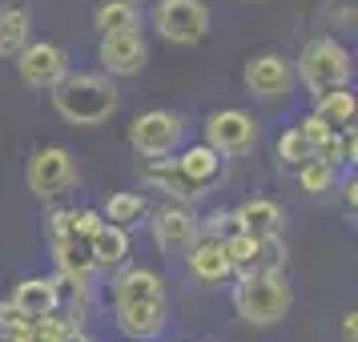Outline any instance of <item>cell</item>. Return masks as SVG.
I'll return each instance as SVG.
<instances>
[{"label":"cell","mask_w":358,"mask_h":342,"mask_svg":"<svg viewBox=\"0 0 358 342\" xmlns=\"http://www.w3.org/2000/svg\"><path fill=\"white\" fill-rule=\"evenodd\" d=\"M178 165H181V173L194 178L197 185H210V181L217 178V169H222V153L210 149V145H189L178 157Z\"/></svg>","instance_id":"obj_21"},{"label":"cell","mask_w":358,"mask_h":342,"mask_svg":"<svg viewBox=\"0 0 358 342\" xmlns=\"http://www.w3.org/2000/svg\"><path fill=\"white\" fill-rule=\"evenodd\" d=\"M290 81H294V65L278 52H266V57H254L245 65V89L262 101H278L290 93Z\"/></svg>","instance_id":"obj_9"},{"label":"cell","mask_w":358,"mask_h":342,"mask_svg":"<svg viewBox=\"0 0 358 342\" xmlns=\"http://www.w3.org/2000/svg\"><path fill=\"white\" fill-rule=\"evenodd\" d=\"M145 181L149 185H157V190H165L169 197H178V201H197V197L206 194L194 178L181 173L178 162H165V157H153V165L145 169Z\"/></svg>","instance_id":"obj_14"},{"label":"cell","mask_w":358,"mask_h":342,"mask_svg":"<svg viewBox=\"0 0 358 342\" xmlns=\"http://www.w3.org/2000/svg\"><path fill=\"white\" fill-rule=\"evenodd\" d=\"M294 306V294L286 286V278L282 270L274 274H245L238 278V286H234V310H238V318H245L250 326H274L282 322Z\"/></svg>","instance_id":"obj_2"},{"label":"cell","mask_w":358,"mask_h":342,"mask_svg":"<svg viewBox=\"0 0 358 342\" xmlns=\"http://www.w3.org/2000/svg\"><path fill=\"white\" fill-rule=\"evenodd\" d=\"M101 222H105V218H101L97 210H77V213H73V234H81V238H93V234L101 229Z\"/></svg>","instance_id":"obj_30"},{"label":"cell","mask_w":358,"mask_h":342,"mask_svg":"<svg viewBox=\"0 0 358 342\" xmlns=\"http://www.w3.org/2000/svg\"><path fill=\"white\" fill-rule=\"evenodd\" d=\"M93 245V262L97 266H121V262L129 258V229L125 226H113V222H101V229L89 238Z\"/></svg>","instance_id":"obj_17"},{"label":"cell","mask_w":358,"mask_h":342,"mask_svg":"<svg viewBox=\"0 0 358 342\" xmlns=\"http://www.w3.org/2000/svg\"><path fill=\"white\" fill-rule=\"evenodd\" d=\"M338 157H342V162H355V157H358V133H355V125L338 129Z\"/></svg>","instance_id":"obj_32"},{"label":"cell","mask_w":358,"mask_h":342,"mask_svg":"<svg viewBox=\"0 0 358 342\" xmlns=\"http://www.w3.org/2000/svg\"><path fill=\"white\" fill-rule=\"evenodd\" d=\"M52 109L77 129L105 125L117 109V85L105 73H65L52 85Z\"/></svg>","instance_id":"obj_1"},{"label":"cell","mask_w":358,"mask_h":342,"mask_svg":"<svg viewBox=\"0 0 358 342\" xmlns=\"http://www.w3.org/2000/svg\"><path fill=\"white\" fill-rule=\"evenodd\" d=\"M298 185L306 190L310 197H322L330 185H334V165H326V162H302L298 165Z\"/></svg>","instance_id":"obj_27"},{"label":"cell","mask_w":358,"mask_h":342,"mask_svg":"<svg viewBox=\"0 0 358 342\" xmlns=\"http://www.w3.org/2000/svg\"><path fill=\"white\" fill-rule=\"evenodd\" d=\"M149 61V45L137 29H121V33H101V65L109 77H133L141 73Z\"/></svg>","instance_id":"obj_7"},{"label":"cell","mask_w":358,"mask_h":342,"mask_svg":"<svg viewBox=\"0 0 358 342\" xmlns=\"http://www.w3.org/2000/svg\"><path fill=\"white\" fill-rule=\"evenodd\" d=\"M52 286H57V310L61 314H69V318H77L85 306V274H61L57 270V278H52Z\"/></svg>","instance_id":"obj_25"},{"label":"cell","mask_w":358,"mask_h":342,"mask_svg":"<svg viewBox=\"0 0 358 342\" xmlns=\"http://www.w3.org/2000/svg\"><path fill=\"white\" fill-rule=\"evenodd\" d=\"M33 322L24 310L8 298V302H0V339L4 342H33Z\"/></svg>","instance_id":"obj_26"},{"label":"cell","mask_w":358,"mask_h":342,"mask_svg":"<svg viewBox=\"0 0 358 342\" xmlns=\"http://www.w3.org/2000/svg\"><path fill=\"white\" fill-rule=\"evenodd\" d=\"M117 302H165V282L153 270H129L113 282Z\"/></svg>","instance_id":"obj_16"},{"label":"cell","mask_w":358,"mask_h":342,"mask_svg":"<svg viewBox=\"0 0 358 342\" xmlns=\"http://www.w3.org/2000/svg\"><path fill=\"white\" fill-rule=\"evenodd\" d=\"M13 302H17L29 318H45L57 310V286H52V278H24L13 294Z\"/></svg>","instance_id":"obj_19"},{"label":"cell","mask_w":358,"mask_h":342,"mask_svg":"<svg viewBox=\"0 0 358 342\" xmlns=\"http://www.w3.org/2000/svg\"><path fill=\"white\" fill-rule=\"evenodd\" d=\"M29 45V8L4 4L0 8V57H17Z\"/></svg>","instance_id":"obj_20"},{"label":"cell","mask_w":358,"mask_h":342,"mask_svg":"<svg viewBox=\"0 0 358 342\" xmlns=\"http://www.w3.org/2000/svg\"><path fill=\"white\" fill-rule=\"evenodd\" d=\"M254 141H258V125L242 109H222L206 121V145L217 153H245L254 149Z\"/></svg>","instance_id":"obj_8"},{"label":"cell","mask_w":358,"mask_h":342,"mask_svg":"<svg viewBox=\"0 0 358 342\" xmlns=\"http://www.w3.org/2000/svg\"><path fill=\"white\" fill-rule=\"evenodd\" d=\"M97 29L101 33H121V29H141L137 4L133 0H105L97 8Z\"/></svg>","instance_id":"obj_23"},{"label":"cell","mask_w":358,"mask_h":342,"mask_svg":"<svg viewBox=\"0 0 358 342\" xmlns=\"http://www.w3.org/2000/svg\"><path fill=\"white\" fill-rule=\"evenodd\" d=\"M197 218L189 210H181V206H169L153 218V242L162 245L165 254H185L189 245L197 242Z\"/></svg>","instance_id":"obj_11"},{"label":"cell","mask_w":358,"mask_h":342,"mask_svg":"<svg viewBox=\"0 0 358 342\" xmlns=\"http://www.w3.org/2000/svg\"><path fill=\"white\" fill-rule=\"evenodd\" d=\"M129 141L141 157H169L181 145V117L169 109H149L129 125Z\"/></svg>","instance_id":"obj_4"},{"label":"cell","mask_w":358,"mask_h":342,"mask_svg":"<svg viewBox=\"0 0 358 342\" xmlns=\"http://www.w3.org/2000/svg\"><path fill=\"white\" fill-rule=\"evenodd\" d=\"M29 190L36 197H57L73 190V181H77V169H73V157H69V149L61 145H45L33 153V162H29Z\"/></svg>","instance_id":"obj_6"},{"label":"cell","mask_w":358,"mask_h":342,"mask_svg":"<svg viewBox=\"0 0 358 342\" xmlns=\"http://www.w3.org/2000/svg\"><path fill=\"white\" fill-rule=\"evenodd\" d=\"M73 213L77 210H52L49 213V234L52 238H69V234H73Z\"/></svg>","instance_id":"obj_31"},{"label":"cell","mask_w":358,"mask_h":342,"mask_svg":"<svg viewBox=\"0 0 358 342\" xmlns=\"http://www.w3.org/2000/svg\"><path fill=\"white\" fill-rule=\"evenodd\" d=\"M298 77H302V85H306L314 97H322V93H330V89H338V85L350 81V52L342 49L338 41L318 36L298 57Z\"/></svg>","instance_id":"obj_3"},{"label":"cell","mask_w":358,"mask_h":342,"mask_svg":"<svg viewBox=\"0 0 358 342\" xmlns=\"http://www.w3.org/2000/svg\"><path fill=\"white\" fill-rule=\"evenodd\" d=\"M117 326L129 339H157L165 330V302H117Z\"/></svg>","instance_id":"obj_13"},{"label":"cell","mask_w":358,"mask_h":342,"mask_svg":"<svg viewBox=\"0 0 358 342\" xmlns=\"http://www.w3.org/2000/svg\"><path fill=\"white\" fill-rule=\"evenodd\" d=\"M210 29V13L201 0H162L157 4V33L173 45H197Z\"/></svg>","instance_id":"obj_5"},{"label":"cell","mask_w":358,"mask_h":342,"mask_svg":"<svg viewBox=\"0 0 358 342\" xmlns=\"http://www.w3.org/2000/svg\"><path fill=\"white\" fill-rule=\"evenodd\" d=\"M17 73L24 85H33V89H52V85L65 77V52L57 49V45H24L17 52Z\"/></svg>","instance_id":"obj_10"},{"label":"cell","mask_w":358,"mask_h":342,"mask_svg":"<svg viewBox=\"0 0 358 342\" xmlns=\"http://www.w3.org/2000/svg\"><path fill=\"white\" fill-rule=\"evenodd\" d=\"M52 262L61 274H89L97 262H93V245L81 234H69V238H52Z\"/></svg>","instance_id":"obj_18"},{"label":"cell","mask_w":358,"mask_h":342,"mask_svg":"<svg viewBox=\"0 0 358 342\" xmlns=\"http://www.w3.org/2000/svg\"><path fill=\"white\" fill-rule=\"evenodd\" d=\"M278 157L286 165H302V162L314 157V149H310V141L302 137V129H286L278 137Z\"/></svg>","instance_id":"obj_28"},{"label":"cell","mask_w":358,"mask_h":342,"mask_svg":"<svg viewBox=\"0 0 358 342\" xmlns=\"http://www.w3.org/2000/svg\"><path fill=\"white\" fill-rule=\"evenodd\" d=\"M149 213L145 197L141 194H113L109 201H105V222H113V226H125L129 229L133 222H141Z\"/></svg>","instance_id":"obj_24"},{"label":"cell","mask_w":358,"mask_h":342,"mask_svg":"<svg viewBox=\"0 0 358 342\" xmlns=\"http://www.w3.org/2000/svg\"><path fill=\"white\" fill-rule=\"evenodd\" d=\"M61 342H93V339H89V334H81V330L73 326V330H69V334H65V339H61Z\"/></svg>","instance_id":"obj_35"},{"label":"cell","mask_w":358,"mask_h":342,"mask_svg":"<svg viewBox=\"0 0 358 342\" xmlns=\"http://www.w3.org/2000/svg\"><path fill=\"white\" fill-rule=\"evenodd\" d=\"M298 129H302V137H306V141H310V149L318 145V141H326V137L334 133V129H330V125H326V121H322V117H318V113H310L306 121L298 125Z\"/></svg>","instance_id":"obj_29"},{"label":"cell","mask_w":358,"mask_h":342,"mask_svg":"<svg viewBox=\"0 0 358 342\" xmlns=\"http://www.w3.org/2000/svg\"><path fill=\"white\" fill-rule=\"evenodd\" d=\"M234 222L250 238H270V234L282 229V210H278L274 201H266V197H250L245 206L234 210Z\"/></svg>","instance_id":"obj_15"},{"label":"cell","mask_w":358,"mask_h":342,"mask_svg":"<svg viewBox=\"0 0 358 342\" xmlns=\"http://www.w3.org/2000/svg\"><path fill=\"white\" fill-rule=\"evenodd\" d=\"M133 4H137V0H133Z\"/></svg>","instance_id":"obj_36"},{"label":"cell","mask_w":358,"mask_h":342,"mask_svg":"<svg viewBox=\"0 0 358 342\" xmlns=\"http://www.w3.org/2000/svg\"><path fill=\"white\" fill-rule=\"evenodd\" d=\"M318 117H322L330 129H346V125H355V93L338 85V89H330L318 97Z\"/></svg>","instance_id":"obj_22"},{"label":"cell","mask_w":358,"mask_h":342,"mask_svg":"<svg viewBox=\"0 0 358 342\" xmlns=\"http://www.w3.org/2000/svg\"><path fill=\"white\" fill-rule=\"evenodd\" d=\"M185 254H189V274H194L197 282H206V286L226 282V278L234 274V266H229V258H226V245L217 242V238H197Z\"/></svg>","instance_id":"obj_12"},{"label":"cell","mask_w":358,"mask_h":342,"mask_svg":"<svg viewBox=\"0 0 358 342\" xmlns=\"http://www.w3.org/2000/svg\"><path fill=\"white\" fill-rule=\"evenodd\" d=\"M342 339L358 342V314H355V310H346V314H342Z\"/></svg>","instance_id":"obj_33"},{"label":"cell","mask_w":358,"mask_h":342,"mask_svg":"<svg viewBox=\"0 0 358 342\" xmlns=\"http://www.w3.org/2000/svg\"><path fill=\"white\" fill-rule=\"evenodd\" d=\"M342 197H346V210L355 213V206H358V181H355V178H346V185H342Z\"/></svg>","instance_id":"obj_34"}]
</instances>
